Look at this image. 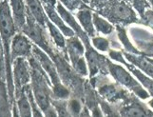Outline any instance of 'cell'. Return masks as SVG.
Here are the masks:
<instances>
[{
	"label": "cell",
	"mask_w": 153,
	"mask_h": 117,
	"mask_svg": "<svg viewBox=\"0 0 153 117\" xmlns=\"http://www.w3.org/2000/svg\"><path fill=\"white\" fill-rule=\"evenodd\" d=\"M109 57L112 58L113 60L117 61V62H120L124 64L126 62L125 60V56H124V54L121 51H109Z\"/></svg>",
	"instance_id": "33"
},
{
	"label": "cell",
	"mask_w": 153,
	"mask_h": 117,
	"mask_svg": "<svg viewBox=\"0 0 153 117\" xmlns=\"http://www.w3.org/2000/svg\"><path fill=\"white\" fill-rule=\"evenodd\" d=\"M13 76L15 95L30 82V68L25 57H17L13 61Z\"/></svg>",
	"instance_id": "6"
},
{
	"label": "cell",
	"mask_w": 153,
	"mask_h": 117,
	"mask_svg": "<svg viewBox=\"0 0 153 117\" xmlns=\"http://www.w3.org/2000/svg\"><path fill=\"white\" fill-rule=\"evenodd\" d=\"M28 61L30 68V86L33 89L34 98L42 113L45 114L52 107V92L51 88L52 84L49 75L33 54L28 57Z\"/></svg>",
	"instance_id": "1"
},
{
	"label": "cell",
	"mask_w": 153,
	"mask_h": 117,
	"mask_svg": "<svg viewBox=\"0 0 153 117\" xmlns=\"http://www.w3.org/2000/svg\"><path fill=\"white\" fill-rule=\"evenodd\" d=\"M99 106L103 111V114L105 115H107V116H118L119 115V111H117V110L113 109L111 106L109 105V102H108L107 100H105L101 96L99 97Z\"/></svg>",
	"instance_id": "29"
},
{
	"label": "cell",
	"mask_w": 153,
	"mask_h": 117,
	"mask_svg": "<svg viewBox=\"0 0 153 117\" xmlns=\"http://www.w3.org/2000/svg\"><path fill=\"white\" fill-rule=\"evenodd\" d=\"M15 101H16V105L19 111V116H31L33 115V110H31V106L29 101V98L26 94L25 90L15 94Z\"/></svg>",
	"instance_id": "22"
},
{
	"label": "cell",
	"mask_w": 153,
	"mask_h": 117,
	"mask_svg": "<svg viewBox=\"0 0 153 117\" xmlns=\"http://www.w3.org/2000/svg\"><path fill=\"white\" fill-rule=\"evenodd\" d=\"M33 44L31 42L21 33L16 34L10 44V57L12 61L17 57L28 58L33 54Z\"/></svg>",
	"instance_id": "10"
},
{
	"label": "cell",
	"mask_w": 153,
	"mask_h": 117,
	"mask_svg": "<svg viewBox=\"0 0 153 117\" xmlns=\"http://www.w3.org/2000/svg\"><path fill=\"white\" fill-rule=\"evenodd\" d=\"M85 55L87 58L89 77L91 78L98 73H101L103 75L108 73V64L110 61L107 57L98 54L92 47L86 50Z\"/></svg>",
	"instance_id": "7"
},
{
	"label": "cell",
	"mask_w": 153,
	"mask_h": 117,
	"mask_svg": "<svg viewBox=\"0 0 153 117\" xmlns=\"http://www.w3.org/2000/svg\"><path fill=\"white\" fill-rule=\"evenodd\" d=\"M91 44L98 51H108L109 49V41L107 38H103V37H98V36L92 37Z\"/></svg>",
	"instance_id": "31"
},
{
	"label": "cell",
	"mask_w": 153,
	"mask_h": 117,
	"mask_svg": "<svg viewBox=\"0 0 153 117\" xmlns=\"http://www.w3.org/2000/svg\"><path fill=\"white\" fill-rule=\"evenodd\" d=\"M126 1L130 3V5L137 10V13L140 14L141 17L143 16L145 12L150 6L147 0H126Z\"/></svg>",
	"instance_id": "28"
},
{
	"label": "cell",
	"mask_w": 153,
	"mask_h": 117,
	"mask_svg": "<svg viewBox=\"0 0 153 117\" xmlns=\"http://www.w3.org/2000/svg\"><path fill=\"white\" fill-rule=\"evenodd\" d=\"M88 1H89V5H91V8L97 10L100 8H102L108 0H88Z\"/></svg>",
	"instance_id": "34"
},
{
	"label": "cell",
	"mask_w": 153,
	"mask_h": 117,
	"mask_svg": "<svg viewBox=\"0 0 153 117\" xmlns=\"http://www.w3.org/2000/svg\"><path fill=\"white\" fill-rule=\"evenodd\" d=\"M124 65L128 69L131 73L134 74L135 77L139 80V82L147 89L149 93L151 95V96H153V78H149V76L145 75L144 72H142L137 67L135 68L134 65L129 64L126 61L124 63Z\"/></svg>",
	"instance_id": "20"
},
{
	"label": "cell",
	"mask_w": 153,
	"mask_h": 117,
	"mask_svg": "<svg viewBox=\"0 0 153 117\" xmlns=\"http://www.w3.org/2000/svg\"><path fill=\"white\" fill-rule=\"evenodd\" d=\"M1 78H6V71L0 67V79Z\"/></svg>",
	"instance_id": "38"
},
{
	"label": "cell",
	"mask_w": 153,
	"mask_h": 117,
	"mask_svg": "<svg viewBox=\"0 0 153 117\" xmlns=\"http://www.w3.org/2000/svg\"><path fill=\"white\" fill-rule=\"evenodd\" d=\"M43 7H44L45 12H46L47 15H48V17L50 18V20L62 31L63 34H64L65 36H68V37H71V36L75 35L74 31L71 30V28H70L67 25V23L64 21V19L60 16V14L58 13L57 10H55L54 7L46 6V5H44Z\"/></svg>",
	"instance_id": "15"
},
{
	"label": "cell",
	"mask_w": 153,
	"mask_h": 117,
	"mask_svg": "<svg viewBox=\"0 0 153 117\" xmlns=\"http://www.w3.org/2000/svg\"><path fill=\"white\" fill-rule=\"evenodd\" d=\"M33 55L35 57V59L39 62L41 67L43 68V70L49 75L52 86L61 83V79H60L59 74H58L55 64H54L53 60L51 58V56L47 55V52H45L38 46L33 45Z\"/></svg>",
	"instance_id": "8"
},
{
	"label": "cell",
	"mask_w": 153,
	"mask_h": 117,
	"mask_svg": "<svg viewBox=\"0 0 153 117\" xmlns=\"http://www.w3.org/2000/svg\"><path fill=\"white\" fill-rule=\"evenodd\" d=\"M68 58L70 59L72 69L74 70L79 75L82 77H85L88 73V64L86 62L84 54H75V52H67Z\"/></svg>",
	"instance_id": "19"
},
{
	"label": "cell",
	"mask_w": 153,
	"mask_h": 117,
	"mask_svg": "<svg viewBox=\"0 0 153 117\" xmlns=\"http://www.w3.org/2000/svg\"><path fill=\"white\" fill-rule=\"evenodd\" d=\"M93 25L98 33H101L103 34H110L114 31V27L111 23L103 18L102 15L97 13H93Z\"/></svg>",
	"instance_id": "23"
},
{
	"label": "cell",
	"mask_w": 153,
	"mask_h": 117,
	"mask_svg": "<svg viewBox=\"0 0 153 117\" xmlns=\"http://www.w3.org/2000/svg\"><path fill=\"white\" fill-rule=\"evenodd\" d=\"M149 61H150V62H151V63L153 64V59H149Z\"/></svg>",
	"instance_id": "42"
},
{
	"label": "cell",
	"mask_w": 153,
	"mask_h": 117,
	"mask_svg": "<svg viewBox=\"0 0 153 117\" xmlns=\"http://www.w3.org/2000/svg\"><path fill=\"white\" fill-rule=\"evenodd\" d=\"M149 105L150 106V107L153 109V99H151L150 101H149Z\"/></svg>",
	"instance_id": "39"
},
{
	"label": "cell",
	"mask_w": 153,
	"mask_h": 117,
	"mask_svg": "<svg viewBox=\"0 0 153 117\" xmlns=\"http://www.w3.org/2000/svg\"><path fill=\"white\" fill-rule=\"evenodd\" d=\"M26 3L27 9L30 12V13L33 15V17L38 23L42 26L47 27V21L49 20V17L47 15L44 7L42 6V2L40 0H24Z\"/></svg>",
	"instance_id": "18"
},
{
	"label": "cell",
	"mask_w": 153,
	"mask_h": 117,
	"mask_svg": "<svg viewBox=\"0 0 153 117\" xmlns=\"http://www.w3.org/2000/svg\"><path fill=\"white\" fill-rule=\"evenodd\" d=\"M108 73L114 78L116 82L128 88L139 98L147 99L149 97V93H147L146 90L141 86V84L137 80H135L130 75V73L120 65L114 64L110 61L108 64Z\"/></svg>",
	"instance_id": "4"
},
{
	"label": "cell",
	"mask_w": 153,
	"mask_h": 117,
	"mask_svg": "<svg viewBox=\"0 0 153 117\" xmlns=\"http://www.w3.org/2000/svg\"><path fill=\"white\" fill-rule=\"evenodd\" d=\"M91 84L94 88L98 87L99 95L109 103H117L120 101L124 103L132 96L128 90L121 87L119 83L113 84L108 83L107 81L102 83V81L96 75L91 78Z\"/></svg>",
	"instance_id": "5"
},
{
	"label": "cell",
	"mask_w": 153,
	"mask_h": 117,
	"mask_svg": "<svg viewBox=\"0 0 153 117\" xmlns=\"http://www.w3.org/2000/svg\"><path fill=\"white\" fill-rule=\"evenodd\" d=\"M84 96L86 99V106L89 109L93 116H102L103 111L99 108V95L94 90V87L88 82L84 85Z\"/></svg>",
	"instance_id": "13"
},
{
	"label": "cell",
	"mask_w": 153,
	"mask_h": 117,
	"mask_svg": "<svg viewBox=\"0 0 153 117\" xmlns=\"http://www.w3.org/2000/svg\"><path fill=\"white\" fill-rule=\"evenodd\" d=\"M22 33L27 35L29 38L34 42L36 46L41 48L45 52H47L51 58L55 54L54 48L52 47L51 41L49 39L48 34L46 31V27L38 23L33 17V15L30 13V10L27 9V20L24 28L22 29Z\"/></svg>",
	"instance_id": "3"
},
{
	"label": "cell",
	"mask_w": 153,
	"mask_h": 117,
	"mask_svg": "<svg viewBox=\"0 0 153 117\" xmlns=\"http://www.w3.org/2000/svg\"><path fill=\"white\" fill-rule=\"evenodd\" d=\"M91 110H89V109L87 107V106H85V107H83L79 116H91Z\"/></svg>",
	"instance_id": "37"
},
{
	"label": "cell",
	"mask_w": 153,
	"mask_h": 117,
	"mask_svg": "<svg viewBox=\"0 0 153 117\" xmlns=\"http://www.w3.org/2000/svg\"><path fill=\"white\" fill-rule=\"evenodd\" d=\"M13 115V104L8 92L6 78L0 79V116L7 117Z\"/></svg>",
	"instance_id": "17"
},
{
	"label": "cell",
	"mask_w": 153,
	"mask_h": 117,
	"mask_svg": "<svg viewBox=\"0 0 153 117\" xmlns=\"http://www.w3.org/2000/svg\"><path fill=\"white\" fill-rule=\"evenodd\" d=\"M56 10L58 12V13L60 14V16L64 19V21L67 23V25L70 28H71V30L74 31V34L76 36H78L79 38L81 39V41L83 42L84 46H85V49H89L91 47V40H89V36L88 35V34L85 31L83 30V28L80 25L77 23V21L75 20L74 16L68 12V10H67L63 4L61 2H58L56 5Z\"/></svg>",
	"instance_id": "9"
},
{
	"label": "cell",
	"mask_w": 153,
	"mask_h": 117,
	"mask_svg": "<svg viewBox=\"0 0 153 117\" xmlns=\"http://www.w3.org/2000/svg\"><path fill=\"white\" fill-rule=\"evenodd\" d=\"M83 1L85 2L86 4H88V3H89V1H88V0H83Z\"/></svg>",
	"instance_id": "41"
},
{
	"label": "cell",
	"mask_w": 153,
	"mask_h": 117,
	"mask_svg": "<svg viewBox=\"0 0 153 117\" xmlns=\"http://www.w3.org/2000/svg\"><path fill=\"white\" fill-rule=\"evenodd\" d=\"M0 67H1L3 70L6 71V63H5V51H4V46H3V42L1 39V36H0Z\"/></svg>",
	"instance_id": "35"
},
{
	"label": "cell",
	"mask_w": 153,
	"mask_h": 117,
	"mask_svg": "<svg viewBox=\"0 0 153 117\" xmlns=\"http://www.w3.org/2000/svg\"><path fill=\"white\" fill-rule=\"evenodd\" d=\"M126 59L146 73V75L153 78V64L149 60V58L145 57L143 54H133L129 52H124Z\"/></svg>",
	"instance_id": "14"
},
{
	"label": "cell",
	"mask_w": 153,
	"mask_h": 117,
	"mask_svg": "<svg viewBox=\"0 0 153 117\" xmlns=\"http://www.w3.org/2000/svg\"><path fill=\"white\" fill-rule=\"evenodd\" d=\"M83 109L82 102L78 97H73L68 101V110L71 116H79Z\"/></svg>",
	"instance_id": "26"
},
{
	"label": "cell",
	"mask_w": 153,
	"mask_h": 117,
	"mask_svg": "<svg viewBox=\"0 0 153 117\" xmlns=\"http://www.w3.org/2000/svg\"><path fill=\"white\" fill-rule=\"evenodd\" d=\"M147 1H149V5H151V7L153 8V0H147Z\"/></svg>",
	"instance_id": "40"
},
{
	"label": "cell",
	"mask_w": 153,
	"mask_h": 117,
	"mask_svg": "<svg viewBox=\"0 0 153 117\" xmlns=\"http://www.w3.org/2000/svg\"><path fill=\"white\" fill-rule=\"evenodd\" d=\"M121 116H153V111L147 109L134 95L122 104L119 109Z\"/></svg>",
	"instance_id": "11"
},
{
	"label": "cell",
	"mask_w": 153,
	"mask_h": 117,
	"mask_svg": "<svg viewBox=\"0 0 153 117\" xmlns=\"http://www.w3.org/2000/svg\"><path fill=\"white\" fill-rule=\"evenodd\" d=\"M47 28L49 29L50 35L51 37L52 41H53V43L59 48L60 50L64 51V54L68 56L67 51H66V39L64 38V34H62V31L50 20L47 21Z\"/></svg>",
	"instance_id": "21"
},
{
	"label": "cell",
	"mask_w": 153,
	"mask_h": 117,
	"mask_svg": "<svg viewBox=\"0 0 153 117\" xmlns=\"http://www.w3.org/2000/svg\"><path fill=\"white\" fill-rule=\"evenodd\" d=\"M40 1L43 3V6L46 5V6H51V7H55L56 5V0H40Z\"/></svg>",
	"instance_id": "36"
},
{
	"label": "cell",
	"mask_w": 153,
	"mask_h": 117,
	"mask_svg": "<svg viewBox=\"0 0 153 117\" xmlns=\"http://www.w3.org/2000/svg\"><path fill=\"white\" fill-rule=\"evenodd\" d=\"M12 8L13 17L14 24L18 31H21L24 28L27 20V6L24 0H9Z\"/></svg>",
	"instance_id": "12"
},
{
	"label": "cell",
	"mask_w": 153,
	"mask_h": 117,
	"mask_svg": "<svg viewBox=\"0 0 153 117\" xmlns=\"http://www.w3.org/2000/svg\"><path fill=\"white\" fill-rule=\"evenodd\" d=\"M51 105L53 106L58 116H71L68 110V102L63 99L52 98Z\"/></svg>",
	"instance_id": "27"
},
{
	"label": "cell",
	"mask_w": 153,
	"mask_h": 117,
	"mask_svg": "<svg viewBox=\"0 0 153 117\" xmlns=\"http://www.w3.org/2000/svg\"><path fill=\"white\" fill-rule=\"evenodd\" d=\"M51 95L52 98L54 99H63L67 100L68 98H70L71 95V92L68 87H67L65 84H63L62 82L59 84L53 85L51 88Z\"/></svg>",
	"instance_id": "25"
},
{
	"label": "cell",
	"mask_w": 153,
	"mask_h": 117,
	"mask_svg": "<svg viewBox=\"0 0 153 117\" xmlns=\"http://www.w3.org/2000/svg\"><path fill=\"white\" fill-rule=\"evenodd\" d=\"M76 17L78 21L80 22L81 27L83 30L88 34L89 37H94L95 31H94V25H93V13L91 12V7L80 9L76 13Z\"/></svg>",
	"instance_id": "16"
},
{
	"label": "cell",
	"mask_w": 153,
	"mask_h": 117,
	"mask_svg": "<svg viewBox=\"0 0 153 117\" xmlns=\"http://www.w3.org/2000/svg\"><path fill=\"white\" fill-rule=\"evenodd\" d=\"M116 31H117L118 38L121 41V43L123 44L126 52H129V54H142L128 39V34H126V31L124 28V26L116 25Z\"/></svg>",
	"instance_id": "24"
},
{
	"label": "cell",
	"mask_w": 153,
	"mask_h": 117,
	"mask_svg": "<svg viewBox=\"0 0 153 117\" xmlns=\"http://www.w3.org/2000/svg\"><path fill=\"white\" fill-rule=\"evenodd\" d=\"M139 23L149 26L153 30V10H146L141 20H139Z\"/></svg>",
	"instance_id": "32"
},
{
	"label": "cell",
	"mask_w": 153,
	"mask_h": 117,
	"mask_svg": "<svg viewBox=\"0 0 153 117\" xmlns=\"http://www.w3.org/2000/svg\"><path fill=\"white\" fill-rule=\"evenodd\" d=\"M95 13L115 25L126 26L139 23L135 12L126 0H108L102 8L95 10Z\"/></svg>",
	"instance_id": "2"
},
{
	"label": "cell",
	"mask_w": 153,
	"mask_h": 117,
	"mask_svg": "<svg viewBox=\"0 0 153 117\" xmlns=\"http://www.w3.org/2000/svg\"><path fill=\"white\" fill-rule=\"evenodd\" d=\"M60 2L64 5V6L70 10H80L83 8L88 7V4H86L83 0H60Z\"/></svg>",
	"instance_id": "30"
}]
</instances>
